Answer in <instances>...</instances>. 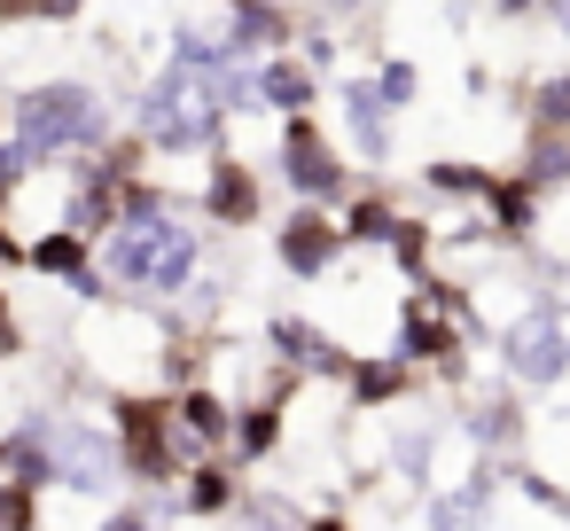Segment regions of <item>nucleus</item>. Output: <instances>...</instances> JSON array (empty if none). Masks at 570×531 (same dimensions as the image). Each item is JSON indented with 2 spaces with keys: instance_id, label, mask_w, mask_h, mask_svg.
Masks as SVG:
<instances>
[{
  "instance_id": "1",
  "label": "nucleus",
  "mask_w": 570,
  "mask_h": 531,
  "mask_svg": "<svg viewBox=\"0 0 570 531\" xmlns=\"http://www.w3.org/2000/svg\"><path fill=\"white\" fill-rule=\"evenodd\" d=\"M188 266H196V227L173 219V212H126L102 235V274L126 282V289H165L173 297L188 282Z\"/></svg>"
},
{
  "instance_id": "2",
  "label": "nucleus",
  "mask_w": 570,
  "mask_h": 531,
  "mask_svg": "<svg viewBox=\"0 0 570 531\" xmlns=\"http://www.w3.org/2000/svg\"><path fill=\"white\" fill-rule=\"evenodd\" d=\"M17 134H24V157H40V149H71V141H95V134H102V102H95L87 87H40V95L24 102Z\"/></svg>"
},
{
  "instance_id": "3",
  "label": "nucleus",
  "mask_w": 570,
  "mask_h": 531,
  "mask_svg": "<svg viewBox=\"0 0 570 531\" xmlns=\"http://www.w3.org/2000/svg\"><path fill=\"white\" fill-rule=\"evenodd\" d=\"M289 180H297L305 196H328V188H336V157H328L313 134H289Z\"/></svg>"
}]
</instances>
